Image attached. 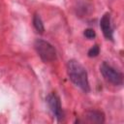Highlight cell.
Masks as SVG:
<instances>
[{"mask_svg": "<svg viewBox=\"0 0 124 124\" xmlns=\"http://www.w3.org/2000/svg\"><path fill=\"white\" fill-rule=\"evenodd\" d=\"M67 73L71 81L85 93L89 92L88 76L85 68L77 60L72 59L67 63Z\"/></svg>", "mask_w": 124, "mask_h": 124, "instance_id": "6da1fadb", "label": "cell"}, {"mask_svg": "<svg viewBox=\"0 0 124 124\" xmlns=\"http://www.w3.org/2000/svg\"><path fill=\"white\" fill-rule=\"evenodd\" d=\"M34 46L38 55L44 62H52L56 59V50L48 42L42 39H37L34 43Z\"/></svg>", "mask_w": 124, "mask_h": 124, "instance_id": "7a4b0ae2", "label": "cell"}, {"mask_svg": "<svg viewBox=\"0 0 124 124\" xmlns=\"http://www.w3.org/2000/svg\"><path fill=\"white\" fill-rule=\"evenodd\" d=\"M100 72L105 79L113 85H121L123 83V75L107 62H103L100 66Z\"/></svg>", "mask_w": 124, "mask_h": 124, "instance_id": "3957f363", "label": "cell"}, {"mask_svg": "<svg viewBox=\"0 0 124 124\" xmlns=\"http://www.w3.org/2000/svg\"><path fill=\"white\" fill-rule=\"evenodd\" d=\"M46 103H47L48 108L51 110L52 114L57 119V121H61L64 117V112H63V109L61 107V102H60L59 97L56 94L51 93V94L47 95Z\"/></svg>", "mask_w": 124, "mask_h": 124, "instance_id": "277c9868", "label": "cell"}, {"mask_svg": "<svg viewBox=\"0 0 124 124\" xmlns=\"http://www.w3.org/2000/svg\"><path fill=\"white\" fill-rule=\"evenodd\" d=\"M100 27L102 29V32L105 36L106 39L108 40H112L113 36H112V27H111V23H110V15L108 13L105 14L101 20H100Z\"/></svg>", "mask_w": 124, "mask_h": 124, "instance_id": "5b68a950", "label": "cell"}, {"mask_svg": "<svg viewBox=\"0 0 124 124\" xmlns=\"http://www.w3.org/2000/svg\"><path fill=\"white\" fill-rule=\"evenodd\" d=\"M85 117L90 123H103L105 121L103 112L99 110H89L85 113Z\"/></svg>", "mask_w": 124, "mask_h": 124, "instance_id": "8992f818", "label": "cell"}, {"mask_svg": "<svg viewBox=\"0 0 124 124\" xmlns=\"http://www.w3.org/2000/svg\"><path fill=\"white\" fill-rule=\"evenodd\" d=\"M33 25L35 27V29L40 32V33H43L45 31V27H44V23H43V20L41 18V16L39 15H35L34 17H33Z\"/></svg>", "mask_w": 124, "mask_h": 124, "instance_id": "52a82bcc", "label": "cell"}, {"mask_svg": "<svg viewBox=\"0 0 124 124\" xmlns=\"http://www.w3.org/2000/svg\"><path fill=\"white\" fill-rule=\"evenodd\" d=\"M99 53H100V47H99L98 45H94L88 50V52H87V54H88L89 57H96V56H98Z\"/></svg>", "mask_w": 124, "mask_h": 124, "instance_id": "ba28073f", "label": "cell"}, {"mask_svg": "<svg viewBox=\"0 0 124 124\" xmlns=\"http://www.w3.org/2000/svg\"><path fill=\"white\" fill-rule=\"evenodd\" d=\"M83 34H84L85 38H87V39H93V38H95V36H96L95 31H94L93 29H90V28L84 30V33H83Z\"/></svg>", "mask_w": 124, "mask_h": 124, "instance_id": "9c48e42d", "label": "cell"}]
</instances>
